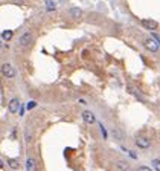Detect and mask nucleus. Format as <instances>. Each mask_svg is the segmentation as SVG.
<instances>
[{
    "label": "nucleus",
    "mask_w": 160,
    "mask_h": 171,
    "mask_svg": "<svg viewBox=\"0 0 160 171\" xmlns=\"http://www.w3.org/2000/svg\"><path fill=\"white\" fill-rule=\"evenodd\" d=\"M46 5H48L49 9H55V5L52 3V0H46Z\"/></svg>",
    "instance_id": "obj_16"
},
{
    "label": "nucleus",
    "mask_w": 160,
    "mask_h": 171,
    "mask_svg": "<svg viewBox=\"0 0 160 171\" xmlns=\"http://www.w3.org/2000/svg\"><path fill=\"white\" fill-rule=\"evenodd\" d=\"M116 168H119L121 171H130L131 167H130L125 160H117V162H116Z\"/></svg>",
    "instance_id": "obj_9"
},
{
    "label": "nucleus",
    "mask_w": 160,
    "mask_h": 171,
    "mask_svg": "<svg viewBox=\"0 0 160 171\" xmlns=\"http://www.w3.org/2000/svg\"><path fill=\"white\" fill-rule=\"evenodd\" d=\"M0 47H2V42H0Z\"/></svg>",
    "instance_id": "obj_21"
},
{
    "label": "nucleus",
    "mask_w": 160,
    "mask_h": 171,
    "mask_svg": "<svg viewBox=\"0 0 160 171\" xmlns=\"http://www.w3.org/2000/svg\"><path fill=\"white\" fill-rule=\"evenodd\" d=\"M143 44H145V47L148 51H151V52H157L159 51V44H157V42L154 38H145L143 40Z\"/></svg>",
    "instance_id": "obj_3"
},
{
    "label": "nucleus",
    "mask_w": 160,
    "mask_h": 171,
    "mask_svg": "<svg viewBox=\"0 0 160 171\" xmlns=\"http://www.w3.org/2000/svg\"><path fill=\"white\" fill-rule=\"evenodd\" d=\"M11 37H12V31H3V32H2V38L11 40Z\"/></svg>",
    "instance_id": "obj_14"
},
{
    "label": "nucleus",
    "mask_w": 160,
    "mask_h": 171,
    "mask_svg": "<svg viewBox=\"0 0 160 171\" xmlns=\"http://www.w3.org/2000/svg\"><path fill=\"white\" fill-rule=\"evenodd\" d=\"M34 106H35V102H29V104H28V108H32Z\"/></svg>",
    "instance_id": "obj_19"
},
{
    "label": "nucleus",
    "mask_w": 160,
    "mask_h": 171,
    "mask_svg": "<svg viewBox=\"0 0 160 171\" xmlns=\"http://www.w3.org/2000/svg\"><path fill=\"white\" fill-rule=\"evenodd\" d=\"M152 38H154L156 42H157V44L160 46V37H159V35H156V34H154V35H152Z\"/></svg>",
    "instance_id": "obj_18"
},
{
    "label": "nucleus",
    "mask_w": 160,
    "mask_h": 171,
    "mask_svg": "<svg viewBox=\"0 0 160 171\" xmlns=\"http://www.w3.org/2000/svg\"><path fill=\"white\" fill-rule=\"evenodd\" d=\"M31 43H32V34H31V32H24L23 35L18 38V44H20V46H23V47L29 46Z\"/></svg>",
    "instance_id": "obj_4"
},
{
    "label": "nucleus",
    "mask_w": 160,
    "mask_h": 171,
    "mask_svg": "<svg viewBox=\"0 0 160 171\" xmlns=\"http://www.w3.org/2000/svg\"><path fill=\"white\" fill-rule=\"evenodd\" d=\"M99 127H101V133H102V138L105 139V138H107V132H105V128H104V125H102V124H99Z\"/></svg>",
    "instance_id": "obj_17"
},
{
    "label": "nucleus",
    "mask_w": 160,
    "mask_h": 171,
    "mask_svg": "<svg viewBox=\"0 0 160 171\" xmlns=\"http://www.w3.org/2000/svg\"><path fill=\"white\" fill-rule=\"evenodd\" d=\"M18 107H20L18 98H12V99L9 101V106H8L9 112H11V113H17V112H18Z\"/></svg>",
    "instance_id": "obj_6"
},
{
    "label": "nucleus",
    "mask_w": 160,
    "mask_h": 171,
    "mask_svg": "<svg viewBox=\"0 0 160 171\" xmlns=\"http://www.w3.org/2000/svg\"><path fill=\"white\" fill-rule=\"evenodd\" d=\"M2 73H3V77H6V78H14L15 77V69L9 63H5L2 66Z\"/></svg>",
    "instance_id": "obj_2"
},
{
    "label": "nucleus",
    "mask_w": 160,
    "mask_h": 171,
    "mask_svg": "<svg viewBox=\"0 0 160 171\" xmlns=\"http://www.w3.org/2000/svg\"><path fill=\"white\" fill-rule=\"evenodd\" d=\"M140 25L145 26L146 29H156L157 28V22H154V20H140Z\"/></svg>",
    "instance_id": "obj_7"
},
{
    "label": "nucleus",
    "mask_w": 160,
    "mask_h": 171,
    "mask_svg": "<svg viewBox=\"0 0 160 171\" xmlns=\"http://www.w3.org/2000/svg\"><path fill=\"white\" fill-rule=\"evenodd\" d=\"M82 119H84L85 124H95V122H96L95 115H93L90 110H84L82 112Z\"/></svg>",
    "instance_id": "obj_5"
},
{
    "label": "nucleus",
    "mask_w": 160,
    "mask_h": 171,
    "mask_svg": "<svg viewBox=\"0 0 160 171\" xmlns=\"http://www.w3.org/2000/svg\"><path fill=\"white\" fill-rule=\"evenodd\" d=\"M137 171H152V170L150 167H146V165H140V167L137 168Z\"/></svg>",
    "instance_id": "obj_15"
},
{
    "label": "nucleus",
    "mask_w": 160,
    "mask_h": 171,
    "mask_svg": "<svg viewBox=\"0 0 160 171\" xmlns=\"http://www.w3.org/2000/svg\"><path fill=\"white\" fill-rule=\"evenodd\" d=\"M8 165L12 168V170H18L20 168V162L17 159H8Z\"/></svg>",
    "instance_id": "obj_11"
},
{
    "label": "nucleus",
    "mask_w": 160,
    "mask_h": 171,
    "mask_svg": "<svg viewBox=\"0 0 160 171\" xmlns=\"http://www.w3.org/2000/svg\"><path fill=\"white\" fill-rule=\"evenodd\" d=\"M111 132H113V136H115V139H117V141H124V133H122V130L113 128Z\"/></svg>",
    "instance_id": "obj_10"
},
{
    "label": "nucleus",
    "mask_w": 160,
    "mask_h": 171,
    "mask_svg": "<svg viewBox=\"0 0 160 171\" xmlns=\"http://www.w3.org/2000/svg\"><path fill=\"white\" fill-rule=\"evenodd\" d=\"M0 168H3V163H2V160H0Z\"/></svg>",
    "instance_id": "obj_20"
},
{
    "label": "nucleus",
    "mask_w": 160,
    "mask_h": 171,
    "mask_svg": "<svg viewBox=\"0 0 160 171\" xmlns=\"http://www.w3.org/2000/svg\"><path fill=\"white\" fill-rule=\"evenodd\" d=\"M151 165L156 171H160V159H152L151 160Z\"/></svg>",
    "instance_id": "obj_13"
},
{
    "label": "nucleus",
    "mask_w": 160,
    "mask_h": 171,
    "mask_svg": "<svg viewBox=\"0 0 160 171\" xmlns=\"http://www.w3.org/2000/svg\"><path fill=\"white\" fill-rule=\"evenodd\" d=\"M69 12H70V15H72V17H75V18L81 17V14H82V11L79 9V8H72Z\"/></svg>",
    "instance_id": "obj_12"
},
{
    "label": "nucleus",
    "mask_w": 160,
    "mask_h": 171,
    "mask_svg": "<svg viewBox=\"0 0 160 171\" xmlns=\"http://www.w3.org/2000/svg\"><path fill=\"white\" fill-rule=\"evenodd\" d=\"M134 144H136V147L140 148V150H146V148L151 147V141L148 138H145V136H137Z\"/></svg>",
    "instance_id": "obj_1"
},
{
    "label": "nucleus",
    "mask_w": 160,
    "mask_h": 171,
    "mask_svg": "<svg viewBox=\"0 0 160 171\" xmlns=\"http://www.w3.org/2000/svg\"><path fill=\"white\" fill-rule=\"evenodd\" d=\"M26 171H37V162H35V159L29 157V159L26 160Z\"/></svg>",
    "instance_id": "obj_8"
}]
</instances>
